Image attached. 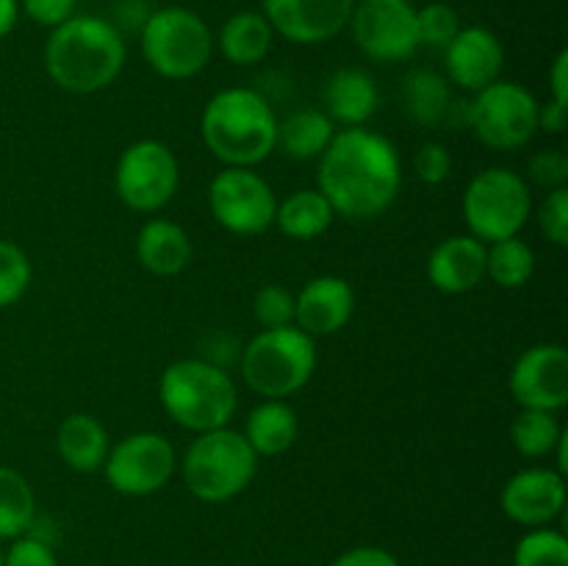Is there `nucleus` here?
<instances>
[{
  "label": "nucleus",
  "instance_id": "obj_42",
  "mask_svg": "<svg viewBox=\"0 0 568 566\" xmlns=\"http://www.w3.org/2000/svg\"><path fill=\"white\" fill-rule=\"evenodd\" d=\"M568 120V105L549 100L547 105H538V128L547 133H564Z\"/></svg>",
  "mask_w": 568,
  "mask_h": 566
},
{
  "label": "nucleus",
  "instance_id": "obj_8",
  "mask_svg": "<svg viewBox=\"0 0 568 566\" xmlns=\"http://www.w3.org/2000/svg\"><path fill=\"white\" fill-rule=\"evenodd\" d=\"M532 211L530 186L519 172L508 166H491L469 181L464 192V216L469 236L483 244L519 236Z\"/></svg>",
  "mask_w": 568,
  "mask_h": 566
},
{
  "label": "nucleus",
  "instance_id": "obj_24",
  "mask_svg": "<svg viewBox=\"0 0 568 566\" xmlns=\"http://www.w3.org/2000/svg\"><path fill=\"white\" fill-rule=\"evenodd\" d=\"M272 31L270 20L258 11H239V14L227 17L225 26L220 28V50L231 64L250 67L266 59L272 48Z\"/></svg>",
  "mask_w": 568,
  "mask_h": 566
},
{
  "label": "nucleus",
  "instance_id": "obj_7",
  "mask_svg": "<svg viewBox=\"0 0 568 566\" xmlns=\"http://www.w3.org/2000/svg\"><path fill=\"white\" fill-rule=\"evenodd\" d=\"M214 37L205 20L183 6L159 9L142 26V55L161 78L186 81L205 70Z\"/></svg>",
  "mask_w": 568,
  "mask_h": 566
},
{
  "label": "nucleus",
  "instance_id": "obj_29",
  "mask_svg": "<svg viewBox=\"0 0 568 566\" xmlns=\"http://www.w3.org/2000/svg\"><path fill=\"white\" fill-rule=\"evenodd\" d=\"M536 272V255L519 236L486 244V275L503 289H521Z\"/></svg>",
  "mask_w": 568,
  "mask_h": 566
},
{
  "label": "nucleus",
  "instance_id": "obj_12",
  "mask_svg": "<svg viewBox=\"0 0 568 566\" xmlns=\"http://www.w3.org/2000/svg\"><path fill=\"white\" fill-rule=\"evenodd\" d=\"M175 447L161 433L142 431L109 449L103 469L111 488L125 497H148L164 488L175 472Z\"/></svg>",
  "mask_w": 568,
  "mask_h": 566
},
{
  "label": "nucleus",
  "instance_id": "obj_36",
  "mask_svg": "<svg viewBox=\"0 0 568 566\" xmlns=\"http://www.w3.org/2000/svg\"><path fill=\"white\" fill-rule=\"evenodd\" d=\"M3 566H59V558L44 538L20 536L3 553Z\"/></svg>",
  "mask_w": 568,
  "mask_h": 566
},
{
  "label": "nucleus",
  "instance_id": "obj_11",
  "mask_svg": "<svg viewBox=\"0 0 568 566\" xmlns=\"http://www.w3.org/2000/svg\"><path fill=\"white\" fill-rule=\"evenodd\" d=\"M209 209L225 231L255 236L275 225L277 198L253 166H225L209 186Z\"/></svg>",
  "mask_w": 568,
  "mask_h": 566
},
{
  "label": "nucleus",
  "instance_id": "obj_26",
  "mask_svg": "<svg viewBox=\"0 0 568 566\" xmlns=\"http://www.w3.org/2000/svg\"><path fill=\"white\" fill-rule=\"evenodd\" d=\"M336 137V125L320 109H303L277 122V144L294 161L320 159L331 139Z\"/></svg>",
  "mask_w": 568,
  "mask_h": 566
},
{
  "label": "nucleus",
  "instance_id": "obj_4",
  "mask_svg": "<svg viewBox=\"0 0 568 566\" xmlns=\"http://www.w3.org/2000/svg\"><path fill=\"white\" fill-rule=\"evenodd\" d=\"M159 400L172 422L194 433L227 427L239 405L233 377L205 358H183L166 366Z\"/></svg>",
  "mask_w": 568,
  "mask_h": 566
},
{
  "label": "nucleus",
  "instance_id": "obj_3",
  "mask_svg": "<svg viewBox=\"0 0 568 566\" xmlns=\"http://www.w3.org/2000/svg\"><path fill=\"white\" fill-rule=\"evenodd\" d=\"M200 137L225 166H255L277 148L275 109L255 89H222L205 103Z\"/></svg>",
  "mask_w": 568,
  "mask_h": 566
},
{
  "label": "nucleus",
  "instance_id": "obj_33",
  "mask_svg": "<svg viewBox=\"0 0 568 566\" xmlns=\"http://www.w3.org/2000/svg\"><path fill=\"white\" fill-rule=\"evenodd\" d=\"M460 31L458 11L447 3H427L416 9V33H419V44L427 48H447Z\"/></svg>",
  "mask_w": 568,
  "mask_h": 566
},
{
  "label": "nucleus",
  "instance_id": "obj_41",
  "mask_svg": "<svg viewBox=\"0 0 568 566\" xmlns=\"http://www.w3.org/2000/svg\"><path fill=\"white\" fill-rule=\"evenodd\" d=\"M549 83H552V100L560 105H568V50H560L552 61V72H549Z\"/></svg>",
  "mask_w": 568,
  "mask_h": 566
},
{
  "label": "nucleus",
  "instance_id": "obj_18",
  "mask_svg": "<svg viewBox=\"0 0 568 566\" xmlns=\"http://www.w3.org/2000/svg\"><path fill=\"white\" fill-rule=\"evenodd\" d=\"M355 311V292L344 277H311L294 297V325L308 336H333Z\"/></svg>",
  "mask_w": 568,
  "mask_h": 566
},
{
  "label": "nucleus",
  "instance_id": "obj_23",
  "mask_svg": "<svg viewBox=\"0 0 568 566\" xmlns=\"http://www.w3.org/2000/svg\"><path fill=\"white\" fill-rule=\"evenodd\" d=\"M300 420L297 411L286 400H264L255 405L244 425V438L255 455H281L297 442Z\"/></svg>",
  "mask_w": 568,
  "mask_h": 566
},
{
  "label": "nucleus",
  "instance_id": "obj_13",
  "mask_svg": "<svg viewBox=\"0 0 568 566\" xmlns=\"http://www.w3.org/2000/svg\"><path fill=\"white\" fill-rule=\"evenodd\" d=\"M355 44L375 61H403L419 48L410 0H355L349 17Z\"/></svg>",
  "mask_w": 568,
  "mask_h": 566
},
{
  "label": "nucleus",
  "instance_id": "obj_21",
  "mask_svg": "<svg viewBox=\"0 0 568 566\" xmlns=\"http://www.w3.org/2000/svg\"><path fill=\"white\" fill-rule=\"evenodd\" d=\"M136 259L153 275L172 277L192 261V239L178 222L148 220L139 228Z\"/></svg>",
  "mask_w": 568,
  "mask_h": 566
},
{
  "label": "nucleus",
  "instance_id": "obj_2",
  "mask_svg": "<svg viewBox=\"0 0 568 566\" xmlns=\"http://www.w3.org/2000/svg\"><path fill=\"white\" fill-rule=\"evenodd\" d=\"M44 67L53 83L72 94L111 87L125 67V39L103 17H70L53 28L44 44Z\"/></svg>",
  "mask_w": 568,
  "mask_h": 566
},
{
  "label": "nucleus",
  "instance_id": "obj_25",
  "mask_svg": "<svg viewBox=\"0 0 568 566\" xmlns=\"http://www.w3.org/2000/svg\"><path fill=\"white\" fill-rule=\"evenodd\" d=\"M336 220V211L327 203L320 189H300L288 194L283 203H277L275 225L294 242H311L322 236Z\"/></svg>",
  "mask_w": 568,
  "mask_h": 566
},
{
  "label": "nucleus",
  "instance_id": "obj_28",
  "mask_svg": "<svg viewBox=\"0 0 568 566\" xmlns=\"http://www.w3.org/2000/svg\"><path fill=\"white\" fill-rule=\"evenodd\" d=\"M37 519V497L20 472L0 466V542L26 536Z\"/></svg>",
  "mask_w": 568,
  "mask_h": 566
},
{
  "label": "nucleus",
  "instance_id": "obj_15",
  "mask_svg": "<svg viewBox=\"0 0 568 566\" xmlns=\"http://www.w3.org/2000/svg\"><path fill=\"white\" fill-rule=\"evenodd\" d=\"M355 0H264L272 31L294 44H322L349 26Z\"/></svg>",
  "mask_w": 568,
  "mask_h": 566
},
{
  "label": "nucleus",
  "instance_id": "obj_14",
  "mask_svg": "<svg viewBox=\"0 0 568 566\" xmlns=\"http://www.w3.org/2000/svg\"><path fill=\"white\" fill-rule=\"evenodd\" d=\"M510 394L521 408L558 414L568 405V353L564 344L527 347L510 370Z\"/></svg>",
  "mask_w": 568,
  "mask_h": 566
},
{
  "label": "nucleus",
  "instance_id": "obj_1",
  "mask_svg": "<svg viewBox=\"0 0 568 566\" xmlns=\"http://www.w3.org/2000/svg\"><path fill=\"white\" fill-rule=\"evenodd\" d=\"M403 186V161L392 139L369 128H344L320 155L316 189L347 220L381 216Z\"/></svg>",
  "mask_w": 568,
  "mask_h": 566
},
{
  "label": "nucleus",
  "instance_id": "obj_44",
  "mask_svg": "<svg viewBox=\"0 0 568 566\" xmlns=\"http://www.w3.org/2000/svg\"><path fill=\"white\" fill-rule=\"evenodd\" d=\"M566 444H568V433L564 431V436H560L558 447H555V453H558V472L564 475V472L568 469V453H566Z\"/></svg>",
  "mask_w": 568,
  "mask_h": 566
},
{
  "label": "nucleus",
  "instance_id": "obj_10",
  "mask_svg": "<svg viewBox=\"0 0 568 566\" xmlns=\"http://www.w3.org/2000/svg\"><path fill=\"white\" fill-rule=\"evenodd\" d=\"M181 166L175 153L159 139H139L122 150L114 170L116 198L139 214L164 209L178 192Z\"/></svg>",
  "mask_w": 568,
  "mask_h": 566
},
{
  "label": "nucleus",
  "instance_id": "obj_9",
  "mask_svg": "<svg viewBox=\"0 0 568 566\" xmlns=\"http://www.w3.org/2000/svg\"><path fill=\"white\" fill-rule=\"evenodd\" d=\"M538 100L516 81H494L469 103V122L483 144L494 150H519L538 131Z\"/></svg>",
  "mask_w": 568,
  "mask_h": 566
},
{
  "label": "nucleus",
  "instance_id": "obj_5",
  "mask_svg": "<svg viewBox=\"0 0 568 566\" xmlns=\"http://www.w3.org/2000/svg\"><path fill=\"white\" fill-rule=\"evenodd\" d=\"M183 483L203 503H227L253 483L258 472V455L244 433L231 427L197 433L183 455Z\"/></svg>",
  "mask_w": 568,
  "mask_h": 566
},
{
  "label": "nucleus",
  "instance_id": "obj_20",
  "mask_svg": "<svg viewBox=\"0 0 568 566\" xmlns=\"http://www.w3.org/2000/svg\"><path fill=\"white\" fill-rule=\"evenodd\" d=\"M381 105V92H377L375 78L366 75L364 70L344 67L333 72L325 87V114L331 117L333 125L361 128Z\"/></svg>",
  "mask_w": 568,
  "mask_h": 566
},
{
  "label": "nucleus",
  "instance_id": "obj_37",
  "mask_svg": "<svg viewBox=\"0 0 568 566\" xmlns=\"http://www.w3.org/2000/svg\"><path fill=\"white\" fill-rule=\"evenodd\" d=\"M416 175L425 183H444L453 172V155L442 142H427L416 150Z\"/></svg>",
  "mask_w": 568,
  "mask_h": 566
},
{
  "label": "nucleus",
  "instance_id": "obj_22",
  "mask_svg": "<svg viewBox=\"0 0 568 566\" xmlns=\"http://www.w3.org/2000/svg\"><path fill=\"white\" fill-rule=\"evenodd\" d=\"M55 447L61 461L75 472H98L109 458V433L89 414H70L59 425Z\"/></svg>",
  "mask_w": 568,
  "mask_h": 566
},
{
  "label": "nucleus",
  "instance_id": "obj_40",
  "mask_svg": "<svg viewBox=\"0 0 568 566\" xmlns=\"http://www.w3.org/2000/svg\"><path fill=\"white\" fill-rule=\"evenodd\" d=\"M331 566H399V560L383 547H353L338 555Z\"/></svg>",
  "mask_w": 568,
  "mask_h": 566
},
{
  "label": "nucleus",
  "instance_id": "obj_27",
  "mask_svg": "<svg viewBox=\"0 0 568 566\" xmlns=\"http://www.w3.org/2000/svg\"><path fill=\"white\" fill-rule=\"evenodd\" d=\"M403 103L410 120L425 128H436L447 122V111L453 105L447 78L433 70H416L405 78Z\"/></svg>",
  "mask_w": 568,
  "mask_h": 566
},
{
  "label": "nucleus",
  "instance_id": "obj_31",
  "mask_svg": "<svg viewBox=\"0 0 568 566\" xmlns=\"http://www.w3.org/2000/svg\"><path fill=\"white\" fill-rule=\"evenodd\" d=\"M514 566H568L566 536L549 527H532L516 544Z\"/></svg>",
  "mask_w": 568,
  "mask_h": 566
},
{
  "label": "nucleus",
  "instance_id": "obj_38",
  "mask_svg": "<svg viewBox=\"0 0 568 566\" xmlns=\"http://www.w3.org/2000/svg\"><path fill=\"white\" fill-rule=\"evenodd\" d=\"M530 178L544 189H560L568 181V155L560 150H541L530 159Z\"/></svg>",
  "mask_w": 568,
  "mask_h": 566
},
{
  "label": "nucleus",
  "instance_id": "obj_30",
  "mask_svg": "<svg viewBox=\"0 0 568 566\" xmlns=\"http://www.w3.org/2000/svg\"><path fill=\"white\" fill-rule=\"evenodd\" d=\"M560 436H564V427L549 411L521 408L510 422V442H514L516 453L525 455V458H547V455H552Z\"/></svg>",
  "mask_w": 568,
  "mask_h": 566
},
{
  "label": "nucleus",
  "instance_id": "obj_32",
  "mask_svg": "<svg viewBox=\"0 0 568 566\" xmlns=\"http://www.w3.org/2000/svg\"><path fill=\"white\" fill-rule=\"evenodd\" d=\"M31 283V261L14 242L0 239V309L14 305Z\"/></svg>",
  "mask_w": 568,
  "mask_h": 566
},
{
  "label": "nucleus",
  "instance_id": "obj_17",
  "mask_svg": "<svg viewBox=\"0 0 568 566\" xmlns=\"http://www.w3.org/2000/svg\"><path fill=\"white\" fill-rule=\"evenodd\" d=\"M444 61H447L449 81L469 92H480L503 75L505 48L491 28L469 26L460 28L453 42L444 48Z\"/></svg>",
  "mask_w": 568,
  "mask_h": 566
},
{
  "label": "nucleus",
  "instance_id": "obj_43",
  "mask_svg": "<svg viewBox=\"0 0 568 566\" xmlns=\"http://www.w3.org/2000/svg\"><path fill=\"white\" fill-rule=\"evenodd\" d=\"M20 17V0H0V39L9 37Z\"/></svg>",
  "mask_w": 568,
  "mask_h": 566
},
{
  "label": "nucleus",
  "instance_id": "obj_19",
  "mask_svg": "<svg viewBox=\"0 0 568 566\" xmlns=\"http://www.w3.org/2000/svg\"><path fill=\"white\" fill-rule=\"evenodd\" d=\"M486 277V244L475 236H447L427 259V281L444 294H466Z\"/></svg>",
  "mask_w": 568,
  "mask_h": 566
},
{
  "label": "nucleus",
  "instance_id": "obj_45",
  "mask_svg": "<svg viewBox=\"0 0 568 566\" xmlns=\"http://www.w3.org/2000/svg\"><path fill=\"white\" fill-rule=\"evenodd\" d=\"M0 566H3V549H0Z\"/></svg>",
  "mask_w": 568,
  "mask_h": 566
},
{
  "label": "nucleus",
  "instance_id": "obj_6",
  "mask_svg": "<svg viewBox=\"0 0 568 566\" xmlns=\"http://www.w3.org/2000/svg\"><path fill=\"white\" fill-rule=\"evenodd\" d=\"M316 370L314 336L297 325L270 327L250 338L242 353L244 383L266 400H286L311 381Z\"/></svg>",
  "mask_w": 568,
  "mask_h": 566
},
{
  "label": "nucleus",
  "instance_id": "obj_35",
  "mask_svg": "<svg viewBox=\"0 0 568 566\" xmlns=\"http://www.w3.org/2000/svg\"><path fill=\"white\" fill-rule=\"evenodd\" d=\"M538 225L552 244H568V189H552L538 209Z\"/></svg>",
  "mask_w": 568,
  "mask_h": 566
},
{
  "label": "nucleus",
  "instance_id": "obj_34",
  "mask_svg": "<svg viewBox=\"0 0 568 566\" xmlns=\"http://www.w3.org/2000/svg\"><path fill=\"white\" fill-rule=\"evenodd\" d=\"M253 314L264 331H270V327L294 325V294L288 292L286 286L266 283V286L258 289V294H255Z\"/></svg>",
  "mask_w": 568,
  "mask_h": 566
},
{
  "label": "nucleus",
  "instance_id": "obj_16",
  "mask_svg": "<svg viewBox=\"0 0 568 566\" xmlns=\"http://www.w3.org/2000/svg\"><path fill=\"white\" fill-rule=\"evenodd\" d=\"M505 516L516 525L547 527L566 505V483L558 469H521L503 486L499 497Z\"/></svg>",
  "mask_w": 568,
  "mask_h": 566
},
{
  "label": "nucleus",
  "instance_id": "obj_39",
  "mask_svg": "<svg viewBox=\"0 0 568 566\" xmlns=\"http://www.w3.org/2000/svg\"><path fill=\"white\" fill-rule=\"evenodd\" d=\"M20 9L37 26L59 28L61 22L75 17V0H20Z\"/></svg>",
  "mask_w": 568,
  "mask_h": 566
}]
</instances>
